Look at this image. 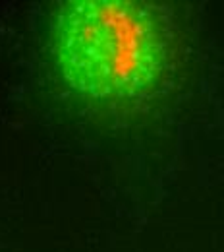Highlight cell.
<instances>
[{
	"instance_id": "obj_1",
	"label": "cell",
	"mask_w": 224,
	"mask_h": 252,
	"mask_svg": "<svg viewBox=\"0 0 224 252\" xmlns=\"http://www.w3.org/2000/svg\"><path fill=\"white\" fill-rule=\"evenodd\" d=\"M52 45L66 82L99 101L157 94L176 64L172 14L151 2H64L54 16Z\"/></svg>"
}]
</instances>
